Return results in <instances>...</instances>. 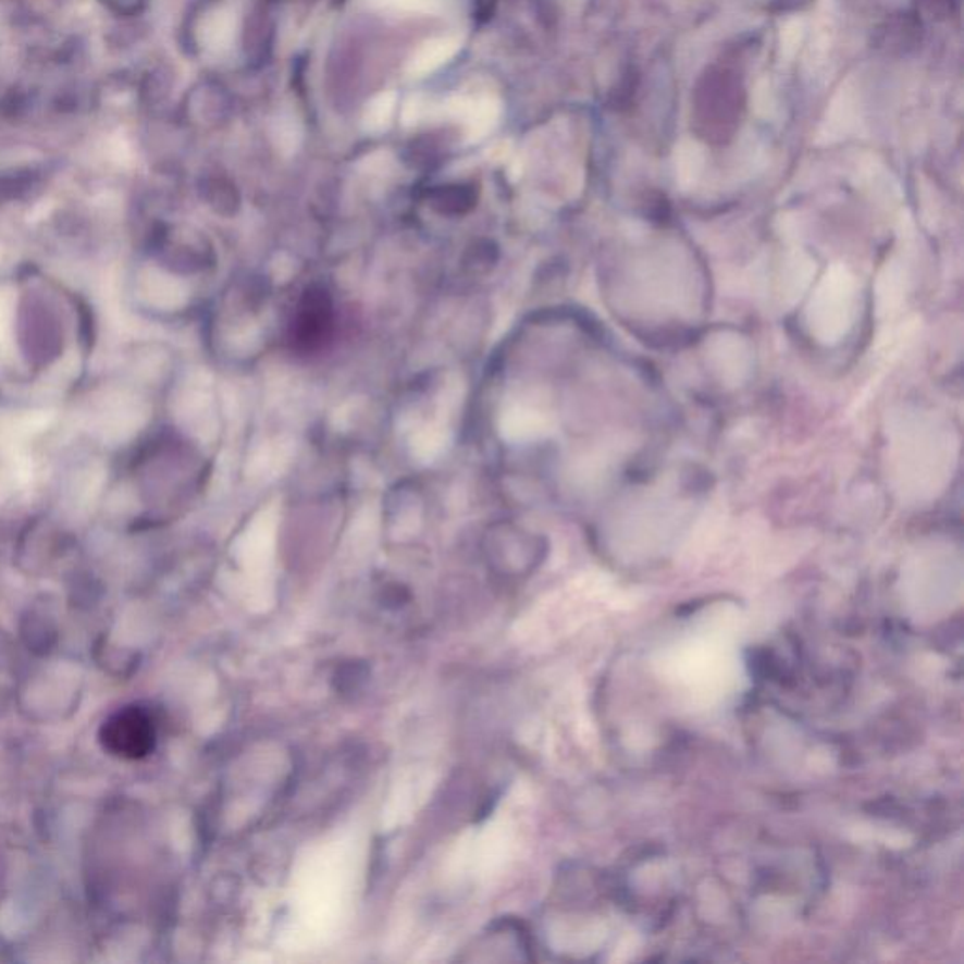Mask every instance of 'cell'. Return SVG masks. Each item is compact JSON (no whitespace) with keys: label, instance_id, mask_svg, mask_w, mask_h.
I'll use <instances>...</instances> for the list:
<instances>
[{"label":"cell","instance_id":"1","mask_svg":"<svg viewBox=\"0 0 964 964\" xmlns=\"http://www.w3.org/2000/svg\"><path fill=\"white\" fill-rule=\"evenodd\" d=\"M53 293L28 288L14 309V342L28 371L42 373L63 358L69 345V324Z\"/></svg>","mask_w":964,"mask_h":964},{"label":"cell","instance_id":"2","mask_svg":"<svg viewBox=\"0 0 964 964\" xmlns=\"http://www.w3.org/2000/svg\"><path fill=\"white\" fill-rule=\"evenodd\" d=\"M744 89L741 79L726 69H710L701 77L693 98V126L706 140L731 138L741 123Z\"/></svg>","mask_w":964,"mask_h":964},{"label":"cell","instance_id":"3","mask_svg":"<svg viewBox=\"0 0 964 964\" xmlns=\"http://www.w3.org/2000/svg\"><path fill=\"white\" fill-rule=\"evenodd\" d=\"M334 332V306L326 288L311 287L304 294L293 322L296 349L313 353L329 342Z\"/></svg>","mask_w":964,"mask_h":964},{"label":"cell","instance_id":"4","mask_svg":"<svg viewBox=\"0 0 964 964\" xmlns=\"http://www.w3.org/2000/svg\"><path fill=\"white\" fill-rule=\"evenodd\" d=\"M102 741L112 754L138 759L149 754L153 747V721L140 708H126L106 721Z\"/></svg>","mask_w":964,"mask_h":964},{"label":"cell","instance_id":"5","mask_svg":"<svg viewBox=\"0 0 964 964\" xmlns=\"http://www.w3.org/2000/svg\"><path fill=\"white\" fill-rule=\"evenodd\" d=\"M461 40L458 36H440L432 38L422 44L415 53H412L409 63H407V76L427 77L428 74H434L440 71L443 64H447L453 57L460 51Z\"/></svg>","mask_w":964,"mask_h":964},{"label":"cell","instance_id":"6","mask_svg":"<svg viewBox=\"0 0 964 964\" xmlns=\"http://www.w3.org/2000/svg\"><path fill=\"white\" fill-rule=\"evenodd\" d=\"M919 30L922 22L916 15H894L878 28L876 44L888 53H906L919 42Z\"/></svg>","mask_w":964,"mask_h":964},{"label":"cell","instance_id":"7","mask_svg":"<svg viewBox=\"0 0 964 964\" xmlns=\"http://www.w3.org/2000/svg\"><path fill=\"white\" fill-rule=\"evenodd\" d=\"M239 33V15L232 7L213 10L203 23L202 35L206 48L224 53L234 46Z\"/></svg>","mask_w":964,"mask_h":964},{"label":"cell","instance_id":"8","mask_svg":"<svg viewBox=\"0 0 964 964\" xmlns=\"http://www.w3.org/2000/svg\"><path fill=\"white\" fill-rule=\"evenodd\" d=\"M499 102L496 97L471 98L468 112L464 115L461 123L468 128V134L473 140H479L490 128H494L499 118Z\"/></svg>","mask_w":964,"mask_h":964},{"label":"cell","instance_id":"9","mask_svg":"<svg viewBox=\"0 0 964 964\" xmlns=\"http://www.w3.org/2000/svg\"><path fill=\"white\" fill-rule=\"evenodd\" d=\"M398 104V95L396 91L379 92L378 97L371 100L366 112L362 115V128L366 133L381 134L385 133L391 126L392 118L396 112Z\"/></svg>","mask_w":964,"mask_h":964},{"label":"cell","instance_id":"10","mask_svg":"<svg viewBox=\"0 0 964 964\" xmlns=\"http://www.w3.org/2000/svg\"><path fill=\"white\" fill-rule=\"evenodd\" d=\"M497 262V249L490 242H475L468 247V251L464 255V270L469 275H489Z\"/></svg>","mask_w":964,"mask_h":964},{"label":"cell","instance_id":"11","mask_svg":"<svg viewBox=\"0 0 964 964\" xmlns=\"http://www.w3.org/2000/svg\"><path fill=\"white\" fill-rule=\"evenodd\" d=\"M959 0H917L919 12L930 20H948L957 10Z\"/></svg>","mask_w":964,"mask_h":964},{"label":"cell","instance_id":"12","mask_svg":"<svg viewBox=\"0 0 964 964\" xmlns=\"http://www.w3.org/2000/svg\"><path fill=\"white\" fill-rule=\"evenodd\" d=\"M273 128H275V136H280V141L285 138H291V140L300 138V121L294 118V113H280V118L273 121Z\"/></svg>","mask_w":964,"mask_h":964},{"label":"cell","instance_id":"13","mask_svg":"<svg viewBox=\"0 0 964 964\" xmlns=\"http://www.w3.org/2000/svg\"><path fill=\"white\" fill-rule=\"evenodd\" d=\"M371 2L379 7L398 8L409 12H428L434 10L435 4H440V0H371Z\"/></svg>","mask_w":964,"mask_h":964},{"label":"cell","instance_id":"14","mask_svg":"<svg viewBox=\"0 0 964 964\" xmlns=\"http://www.w3.org/2000/svg\"><path fill=\"white\" fill-rule=\"evenodd\" d=\"M424 106L427 104L422 102V98H409V100H407L406 102V106H404V110H401V121H404V125H417V123L422 120V115H424Z\"/></svg>","mask_w":964,"mask_h":964},{"label":"cell","instance_id":"15","mask_svg":"<svg viewBox=\"0 0 964 964\" xmlns=\"http://www.w3.org/2000/svg\"><path fill=\"white\" fill-rule=\"evenodd\" d=\"M623 89H628V91H633V89H635V85H633V79H631V77H628V79L623 82ZM629 97H631V95H628V92L618 91L616 92L615 98H613V104L618 108V104H623V102H628Z\"/></svg>","mask_w":964,"mask_h":964}]
</instances>
